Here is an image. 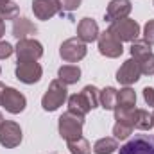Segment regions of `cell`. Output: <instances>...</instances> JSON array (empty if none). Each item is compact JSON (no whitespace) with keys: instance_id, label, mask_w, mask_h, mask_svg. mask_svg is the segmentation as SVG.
<instances>
[{"instance_id":"cell-1","label":"cell","mask_w":154,"mask_h":154,"mask_svg":"<svg viewBox=\"0 0 154 154\" xmlns=\"http://www.w3.org/2000/svg\"><path fill=\"white\" fill-rule=\"evenodd\" d=\"M68 91H66V84L61 82L59 79H54L48 84V90L45 91L43 99H41V106L45 111H56L59 106H63V102L66 100Z\"/></svg>"},{"instance_id":"cell-2","label":"cell","mask_w":154,"mask_h":154,"mask_svg":"<svg viewBox=\"0 0 154 154\" xmlns=\"http://www.w3.org/2000/svg\"><path fill=\"white\" fill-rule=\"evenodd\" d=\"M108 32L111 36H115L120 43L122 41H134V39L140 36V25L136 20H131V18H124V20H116L111 22Z\"/></svg>"},{"instance_id":"cell-3","label":"cell","mask_w":154,"mask_h":154,"mask_svg":"<svg viewBox=\"0 0 154 154\" xmlns=\"http://www.w3.org/2000/svg\"><path fill=\"white\" fill-rule=\"evenodd\" d=\"M82 125H84V120L81 116L70 113V111H66L59 116V134L66 142L75 140L82 134Z\"/></svg>"},{"instance_id":"cell-4","label":"cell","mask_w":154,"mask_h":154,"mask_svg":"<svg viewBox=\"0 0 154 154\" xmlns=\"http://www.w3.org/2000/svg\"><path fill=\"white\" fill-rule=\"evenodd\" d=\"M18 63H29V61H38L43 56V45L36 41V39L25 38V39H18L16 47H14Z\"/></svg>"},{"instance_id":"cell-5","label":"cell","mask_w":154,"mask_h":154,"mask_svg":"<svg viewBox=\"0 0 154 154\" xmlns=\"http://www.w3.org/2000/svg\"><path fill=\"white\" fill-rule=\"evenodd\" d=\"M118 154H154V138L149 134H136L118 149Z\"/></svg>"},{"instance_id":"cell-6","label":"cell","mask_w":154,"mask_h":154,"mask_svg":"<svg viewBox=\"0 0 154 154\" xmlns=\"http://www.w3.org/2000/svg\"><path fill=\"white\" fill-rule=\"evenodd\" d=\"M22 143V127L13 120H4L0 125V145L14 149Z\"/></svg>"},{"instance_id":"cell-7","label":"cell","mask_w":154,"mask_h":154,"mask_svg":"<svg viewBox=\"0 0 154 154\" xmlns=\"http://www.w3.org/2000/svg\"><path fill=\"white\" fill-rule=\"evenodd\" d=\"M59 56L66 63H77L86 56V43L79 38H70L61 43L59 47Z\"/></svg>"},{"instance_id":"cell-8","label":"cell","mask_w":154,"mask_h":154,"mask_svg":"<svg viewBox=\"0 0 154 154\" xmlns=\"http://www.w3.org/2000/svg\"><path fill=\"white\" fill-rule=\"evenodd\" d=\"M140 75H142L140 65H138V61H136L134 57H131V59L124 61V65L118 68V72H116V81H118L122 86H131V84H134V82L140 79Z\"/></svg>"},{"instance_id":"cell-9","label":"cell","mask_w":154,"mask_h":154,"mask_svg":"<svg viewBox=\"0 0 154 154\" xmlns=\"http://www.w3.org/2000/svg\"><path fill=\"white\" fill-rule=\"evenodd\" d=\"M97 39H99V52H100L102 56L111 57V59H115V57H120V56H122V52H124L122 43H120L115 36H111L108 31L100 32Z\"/></svg>"},{"instance_id":"cell-10","label":"cell","mask_w":154,"mask_h":154,"mask_svg":"<svg viewBox=\"0 0 154 154\" xmlns=\"http://www.w3.org/2000/svg\"><path fill=\"white\" fill-rule=\"evenodd\" d=\"M2 106L5 108V111H9V113H13V115H18V113H22V111L25 109L27 100H25V97H23L18 90H14V88H5L4 97H2Z\"/></svg>"},{"instance_id":"cell-11","label":"cell","mask_w":154,"mask_h":154,"mask_svg":"<svg viewBox=\"0 0 154 154\" xmlns=\"http://www.w3.org/2000/svg\"><path fill=\"white\" fill-rule=\"evenodd\" d=\"M14 74H16V79L18 81H22L25 84H34V82H38L39 79H41L43 70H41L39 63L29 61V63H18Z\"/></svg>"},{"instance_id":"cell-12","label":"cell","mask_w":154,"mask_h":154,"mask_svg":"<svg viewBox=\"0 0 154 154\" xmlns=\"http://www.w3.org/2000/svg\"><path fill=\"white\" fill-rule=\"evenodd\" d=\"M32 13L38 20H50L57 13H61L59 0H32Z\"/></svg>"},{"instance_id":"cell-13","label":"cell","mask_w":154,"mask_h":154,"mask_svg":"<svg viewBox=\"0 0 154 154\" xmlns=\"http://www.w3.org/2000/svg\"><path fill=\"white\" fill-rule=\"evenodd\" d=\"M133 9V4L131 0H111L108 4V9H106V22H116V20H124L129 16Z\"/></svg>"},{"instance_id":"cell-14","label":"cell","mask_w":154,"mask_h":154,"mask_svg":"<svg viewBox=\"0 0 154 154\" xmlns=\"http://www.w3.org/2000/svg\"><path fill=\"white\" fill-rule=\"evenodd\" d=\"M99 25L93 18H82L77 25V38L84 43H91L99 38Z\"/></svg>"},{"instance_id":"cell-15","label":"cell","mask_w":154,"mask_h":154,"mask_svg":"<svg viewBox=\"0 0 154 154\" xmlns=\"http://www.w3.org/2000/svg\"><path fill=\"white\" fill-rule=\"evenodd\" d=\"M68 111L81 116V118H84L91 111V108H90V102L86 100V97L82 93H74V95L68 97Z\"/></svg>"},{"instance_id":"cell-16","label":"cell","mask_w":154,"mask_h":154,"mask_svg":"<svg viewBox=\"0 0 154 154\" xmlns=\"http://www.w3.org/2000/svg\"><path fill=\"white\" fill-rule=\"evenodd\" d=\"M11 32H13V36L18 39H25L27 36H31V34H36L38 32V29H36V25L31 22V20H27V18H16L14 22H13V29H11Z\"/></svg>"},{"instance_id":"cell-17","label":"cell","mask_w":154,"mask_h":154,"mask_svg":"<svg viewBox=\"0 0 154 154\" xmlns=\"http://www.w3.org/2000/svg\"><path fill=\"white\" fill-rule=\"evenodd\" d=\"M131 124H133V127L134 129H138V131H151L154 127L152 124V115L149 113V111H145V109H133V113H131Z\"/></svg>"},{"instance_id":"cell-18","label":"cell","mask_w":154,"mask_h":154,"mask_svg":"<svg viewBox=\"0 0 154 154\" xmlns=\"http://www.w3.org/2000/svg\"><path fill=\"white\" fill-rule=\"evenodd\" d=\"M134 106H136V93H134V90L129 88V86L122 88L116 93V108L118 109H134Z\"/></svg>"},{"instance_id":"cell-19","label":"cell","mask_w":154,"mask_h":154,"mask_svg":"<svg viewBox=\"0 0 154 154\" xmlns=\"http://www.w3.org/2000/svg\"><path fill=\"white\" fill-rule=\"evenodd\" d=\"M57 79L61 82H65L66 86L68 84H75L77 81L81 79V68L75 65H65L57 70Z\"/></svg>"},{"instance_id":"cell-20","label":"cell","mask_w":154,"mask_h":154,"mask_svg":"<svg viewBox=\"0 0 154 154\" xmlns=\"http://www.w3.org/2000/svg\"><path fill=\"white\" fill-rule=\"evenodd\" d=\"M116 91L113 86H108V88H104V90H100V93H99V104H100V108H104V109H115L116 108Z\"/></svg>"},{"instance_id":"cell-21","label":"cell","mask_w":154,"mask_h":154,"mask_svg":"<svg viewBox=\"0 0 154 154\" xmlns=\"http://www.w3.org/2000/svg\"><path fill=\"white\" fill-rule=\"evenodd\" d=\"M118 149V142H116V138H100V140H97L95 142V145H93V152L95 154H113Z\"/></svg>"},{"instance_id":"cell-22","label":"cell","mask_w":154,"mask_h":154,"mask_svg":"<svg viewBox=\"0 0 154 154\" xmlns=\"http://www.w3.org/2000/svg\"><path fill=\"white\" fill-rule=\"evenodd\" d=\"M133 124L125 122V120H116V124L113 125V134L116 140H127L133 134Z\"/></svg>"},{"instance_id":"cell-23","label":"cell","mask_w":154,"mask_h":154,"mask_svg":"<svg viewBox=\"0 0 154 154\" xmlns=\"http://www.w3.org/2000/svg\"><path fill=\"white\" fill-rule=\"evenodd\" d=\"M68 143V151L72 154H90L91 152V147H90V142L82 136H79L75 140H70L66 142Z\"/></svg>"},{"instance_id":"cell-24","label":"cell","mask_w":154,"mask_h":154,"mask_svg":"<svg viewBox=\"0 0 154 154\" xmlns=\"http://www.w3.org/2000/svg\"><path fill=\"white\" fill-rule=\"evenodd\" d=\"M151 47H152V45H149L145 39H134V41L131 43V56H133L134 59H140V57H143V56H147V54L152 52Z\"/></svg>"},{"instance_id":"cell-25","label":"cell","mask_w":154,"mask_h":154,"mask_svg":"<svg viewBox=\"0 0 154 154\" xmlns=\"http://www.w3.org/2000/svg\"><path fill=\"white\" fill-rule=\"evenodd\" d=\"M18 13H20V9H18V5L14 4V2H7V4H4V5H0V20L4 22V20H16L18 18Z\"/></svg>"},{"instance_id":"cell-26","label":"cell","mask_w":154,"mask_h":154,"mask_svg":"<svg viewBox=\"0 0 154 154\" xmlns=\"http://www.w3.org/2000/svg\"><path fill=\"white\" fill-rule=\"evenodd\" d=\"M81 93L86 97V100L90 102V108H91V109L99 106V93H100V90H99V88H95L93 84H88V86H84V88H82V91H81Z\"/></svg>"},{"instance_id":"cell-27","label":"cell","mask_w":154,"mask_h":154,"mask_svg":"<svg viewBox=\"0 0 154 154\" xmlns=\"http://www.w3.org/2000/svg\"><path fill=\"white\" fill-rule=\"evenodd\" d=\"M136 61H138L140 70H142L143 75H154V54L152 52L143 56V57H140V59H136Z\"/></svg>"},{"instance_id":"cell-28","label":"cell","mask_w":154,"mask_h":154,"mask_svg":"<svg viewBox=\"0 0 154 154\" xmlns=\"http://www.w3.org/2000/svg\"><path fill=\"white\" fill-rule=\"evenodd\" d=\"M81 2L82 0H59V7H61V13H70V11H75L81 7Z\"/></svg>"},{"instance_id":"cell-29","label":"cell","mask_w":154,"mask_h":154,"mask_svg":"<svg viewBox=\"0 0 154 154\" xmlns=\"http://www.w3.org/2000/svg\"><path fill=\"white\" fill-rule=\"evenodd\" d=\"M143 39L149 43V45H154V20H149L143 27Z\"/></svg>"},{"instance_id":"cell-30","label":"cell","mask_w":154,"mask_h":154,"mask_svg":"<svg viewBox=\"0 0 154 154\" xmlns=\"http://www.w3.org/2000/svg\"><path fill=\"white\" fill-rule=\"evenodd\" d=\"M13 52H14V47H13L11 43H7V41H0V59L9 57Z\"/></svg>"},{"instance_id":"cell-31","label":"cell","mask_w":154,"mask_h":154,"mask_svg":"<svg viewBox=\"0 0 154 154\" xmlns=\"http://www.w3.org/2000/svg\"><path fill=\"white\" fill-rule=\"evenodd\" d=\"M143 100L147 102V106L154 108V88H151V86L143 88Z\"/></svg>"},{"instance_id":"cell-32","label":"cell","mask_w":154,"mask_h":154,"mask_svg":"<svg viewBox=\"0 0 154 154\" xmlns=\"http://www.w3.org/2000/svg\"><path fill=\"white\" fill-rule=\"evenodd\" d=\"M4 91H5V84L0 82V106H2V97H4Z\"/></svg>"},{"instance_id":"cell-33","label":"cell","mask_w":154,"mask_h":154,"mask_svg":"<svg viewBox=\"0 0 154 154\" xmlns=\"http://www.w3.org/2000/svg\"><path fill=\"white\" fill-rule=\"evenodd\" d=\"M4 32H5V25H4V22L0 20V38L4 36Z\"/></svg>"},{"instance_id":"cell-34","label":"cell","mask_w":154,"mask_h":154,"mask_svg":"<svg viewBox=\"0 0 154 154\" xmlns=\"http://www.w3.org/2000/svg\"><path fill=\"white\" fill-rule=\"evenodd\" d=\"M9 0H0V5H4V4H7Z\"/></svg>"},{"instance_id":"cell-35","label":"cell","mask_w":154,"mask_h":154,"mask_svg":"<svg viewBox=\"0 0 154 154\" xmlns=\"http://www.w3.org/2000/svg\"><path fill=\"white\" fill-rule=\"evenodd\" d=\"M2 122H4V116H2V113H0V125H2Z\"/></svg>"},{"instance_id":"cell-36","label":"cell","mask_w":154,"mask_h":154,"mask_svg":"<svg viewBox=\"0 0 154 154\" xmlns=\"http://www.w3.org/2000/svg\"><path fill=\"white\" fill-rule=\"evenodd\" d=\"M152 124H154V113H152Z\"/></svg>"},{"instance_id":"cell-37","label":"cell","mask_w":154,"mask_h":154,"mask_svg":"<svg viewBox=\"0 0 154 154\" xmlns=\"http://www.w3.org/2000/svg\"><path fill=\"white\" fill-rule=\"evenodd\" d=\"M0 72H2V68H0Z\"/></svg>"}]
</instances>
